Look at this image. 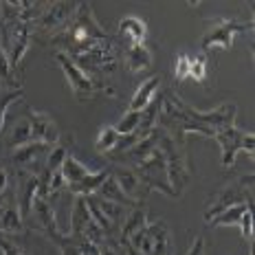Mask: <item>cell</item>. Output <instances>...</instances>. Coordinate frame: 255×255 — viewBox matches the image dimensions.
<instances>
[{
	"instance_id": "52a82bcc",
	"label": "cell",
	"mask_w": 255,
	"mask_h": 255,
	"mask_svg": "<svg viewBox=\"0 0 255 255\" xmlns=\"http://www.w3.org/2000/svg\"><path fill=\"white\" fill-rule=\"evenodd\" d=\"M57 62H60L62 71H64V77H66L68 86H71L73 95L79 99V102H86V99H93L97 93H102L104 86H99L93 77L88 75L86 71L77 66L66 53H57Z\"/></svg>"
},
{
	"instance_id": "1f68e13d",
	"label": "cell",
	"mask_w": 255,
	"mask_h": 255,
	"mask_svg": "<svg viewBox=\"0 0 255 255\" xmlns=\"http://www.w3.org/2000/svg\"><path fill=\"white\" fill-rule=\"evenodd\" d=\"M185 77H189V55L187 53H178L176 66H174V79H176V82H183Z\"/></svg>"
},
{
	"instance_id": "9a60e30c",
	"label": "cell",
	"mask_w": 255,
	"mask_h": 255,
	"mask_svg": "<svg viewBox=\"0 0 255 255\" xmlns=\"http://www.w3.org/2000/svg\"><path fill=\"white\" fill-rule=\"evenodd\" d=\"M29 128H31V136L33 141L46 143V145H57L60 141V130H57L55 121L51 119L49 115L44 113H35V110H29Z\"/></svg>"
},
{
	"instance_id": "d590c367",
	"label": "cell",
	"mask_w": 255,
	"mask_h": 255,
	"mask_svg": "<svg viewBox=\"0 0 255 255\" xmlns=\"http://www.w3.org/2000/svg\"><path fill=\"white\" fill-rule=\"evenodd\" d=\"M205 249H207L205 247V238H196L187 255H205Z\"/></svg>"
},
{
	"instance_id": "5b68a950",
	"label": "cell",
	"mask_w": 255,
	"mask_h": 255,
	"mask_svg": "<svg viewBox=\"0 0 255 255\" xmlns=\"http://www.w3.org/2000/svg\"><path fill=\"white\" fill-rule=\"evenodd\" d=\"M75 11H77V2H51L38 15L35 29H38L40 35L53 40L68 29V24L75 18Z\"/></svg>"
},
{
	"instance_id": "ba28073f",
	"label": "cell",
	"mask_w": 255,
	"mask_h": 255,
	"mask_svg": "<svg viewBox=\"0 0 255 255\" xmlns=\"http://www.w3.org/2000/svg\"><path fill=\"white\" fill-rule=\"evenodd\" d=\"M251 200H253V174H249V176L238 180V183L227 185V187L216 196L214 205L205 211V222H209L216 214L225 211L227 207L240 205V203H251Z\"/></svg>"
},
{
	"instance_id": "4fadbf2b",
	"label": "cell",
	"mask_w": 255,
	"mask_h": 255,
	"mask_svg": "<svg viewBox=\"0 0 255 255\" xmlns=\"http://www.w3.org/2000/svg\"><path fill=\"white\" fill-rule=\"evenodd\" d=\"M31 216L38 220V227H40V231H44L46 236H49V240L55 244L57 249L62 247V244H66L68 242V238L71 236H64V233L57 229V222H55V214H53V209H51V203H49V198H44L42 194L35 196V200H33V207H31Z\"/></svg>"
},
{
	"instance_id": "d6986e66",
	"label": "cell",
	"mask_w": 255,
	"mask_h": 255,
	"mask_svg": "<svg viewBox=\"0 0 255 255\" xmlns=\"http://www.w3.org/2000/svg\"><path fill=\"white\" fill-rule=\"evenodd\" d=\"M158 86H161V77H158V75H152L150 79H145V82L136 88V93H134V97H132L130 108H128V110H130V113H141V110L145 108V106L150 104L154 97H156Z\"/></svg>"
},
{
	"instance_id": "e0dca14e",
	"label": "cell",
	"mask_w": 255,
	"mask_h": 255,
	"mask_svg": "<svg viewBox=\"0 0 255 255\" xmlns=\"http://www.w3.org/2000/svg\"><path fill=\"white\" fill-rule=\"evenodd\" d=\"M40 185H42V180L35 174H24L22 176V183L18 185V191H15V203H18V209L22 214V218L31 216V207H33L35 196L40 194Z\"/></svg>"
},
{
	"instance_id": "9c48e42d",
	"label": "cell",
	"mask_w": 255,
	"mask_h": 255,
	"mask_svg": "<svg viewBox=\"0 0 255 255\" xmlns=\"http://www.w3.org/2000/svg\"><path fill=\"white\" fill-rule=\"evenodd\" d=\"M136 174L141 176V180L145 183L147 189H158V191H163L165 196L176 198V196H174V191H172V187H169L165 161H163V154H161L158 147L145 158V161H141L139 165H136Z\"/></svg>"
},
{
	"instance_id": "4316f807",
	"label": "cell",
	"mask_w": 255,
	"mask_h": 255,
	"mask_svg": "<svg viewBox=\"0 0 255 255\" xmlns=\"http://www.w3.org/2000/svg\"><path fill=\"white\" fill-rule=\"evenodd\" d=\"M22 99V90L20 88H11V90H0V132H2L4 126V115H7L9 106L20 102Z\"/></svg>"
},
{
	"instance_id": "d6a6232c",
	"label": "cell",
	"mask_w": 255,
	"mask_h": 255,
	"mask_svg": "<svg viewBox=\"0 0 255 255\" xmlns=\"http://www.w3.org/2000/svg\"><path fill=\"white\" fill-rule=\"evenodd\" d=\"M0 253L2 255H26L24 249L20 247L18 242L9 240L7 236H0Z\"/></svg>"
},
{
	"instance_id": "44dd1931",
	"label": "cell",
	"mask_w": 255,
	"mask_h": 255,
	"mask_svg": "<svg viewBox=\"0 0 255 255\" xmlns=\"http://www.w3.org/2000/svg\"><path fill=\"white\" fill-rule=\"evenodd\" d=\"M119 33L126 35L128 40H130V44H143L145 42V35H147V24L143 22L141 18H136V15H128L119 22Z\"/></svg>"
},
{
	"instance_id": "3957f363",
	"label": "cell",
	"mask_w": 255,
	"mask_h": 255,
	"mask_svg": "<svg viewBox=\"0 0 255 255\" xmlns=\"http://www.w3.org/2000/svg\"><path fill=\"white\" fill-rule=\"evenodd\" d=\"M130 255H172L174 244L165 222H150L134 236L121 242Z\"/></svg>"
},
{
	"instance_id": "f1b7e54d",
	"label": "cell",
	"mask_w": 255,
	"mask_h": 255,
	"mask_svg": "<svg viewBox=\"0 0 255 255\" xmlns=\"http://www.w3.org/2000/svg\"><path fill=\"white\" fill-rule=\"evenodd\" d=\"M139 124H141V113H130V110H128L124 115V119L115 126V130L119 132V134H132V132L139 130Z\"/></svg>"
},
{
	"instance_id": "836d02e7",
	"label": "cell",
	"mask_w": 255,
	"mask_h": 255,
	"mask_svg": "<svg viewBox=\"0 0 255 255\" xmlns=\"http://www.w3.org/2000/svg\"><path fill=\"white\" fill-rule=\"evenodd\" d=\"M240 229H242V236L244 240L253 242V207H249L242 216V222H240Z\"/></svg>"
},
{
	"instance_id": "8fae6325",
	"label": "cell",
	"mask_w": 255,
	"mask_h": 255,
	"mask_svg": "<svg viewBox=\"0 0 255 255\" xmlns=\"http://www.w3.org/2000/svg\"><path fill=\"white\" fill-rule=\"evenodd\" d=\"M79 68H88V71H97V73H110L117 66V51L110 40H104L99 44H95L93 49H88L86 53L77 57H71Z\"/></svg>"
},
{
	"instance_id": "5bb4252c",
	"label": "cell",
	"mask_w": 255,
	"mask_h": 255,
	"mask_svg": "<svg viewBox=\"0 0 255 255\" xmlns=\"http://www.w3.org/2000/svg\"><path fill=\"white\" fill-rule=\"evenodd\" d=\"M7 31V49H9V64L11 68H15L22 62L24 53L29 51V42H31V24L29 22H9L4 24Z\"/></svg>"
},
{
	"instance_id": "83f0119b",
	"label": "cell",
	"mask_w": 255,
	"mask_h": 255,
	"mask_svg": "<svg viewBox=\"0 0 255 255\" xmlns=\"http://www.w3.org/2000/svg\"><path fill=\"white\" fill-rule=\"evenodd\" d=\"M33 141V136H31V128H29V121H20L18 126L13 128L11 132V139H9V147H20V145H26V143Z\"/></svg>"
},
{
	"instance_id": "cb8c5ba5",
	"label": "cell",
	"mask_w": 255,
	"mask_h": 255,
	"mask_svg": "<svg viewBox=\"0 0 255 255\" xmlns=\"http://www.w3.org/2000/svg\"><path fill=\"white\" fill-rule=\"evenodd\" d=\"M249 207H251V203H240V205L227 207L225 211H220V214H216L214 218H211L207 225H211V227H231V225H238V227H240L242 216H244V211H247Z\"/></svg>"
},
{
	"instance_id": "e575fe53",
	"label": "cell",
	"mask_w": 255,
	"mask_h": 255,
	"mask_svg": "<svg viewBox=\"0 0 255 255\" xmlns=\"http://www.w3.org/2000/svg\"><path fill=\"white\" fill-rule=\"evenodd\" d=\"M7 189H9V172H7V169H0V200L4 198ZM0 205H2V203H0Z\"/></svg>"
},
{
	"instance_id": "7a4b0ae2",
	"label": "cell",
	"mask_w": 255,
	"mask_h": 255,
	"mask_svg": "<svg viewBox=\"0 0 255 255\" xmlns=\"http://www.w3.org/2000/svg\"><path fill=\"white\" fill-rule=\"evenodd\" d=\"M104 40H110V38L102 29V24L97 22V18H95V13H93V7H90L88 2H77V11H75L73 22L68 24V29L64 31V33L53 38V44H57V49L66 51L68 57H77ZM64 51H60V53H64Z\"/></svg>"
},
{
	"instance_id": "4dcf8cb0",
	"label": "cell",
	"mask_w": 255,
	"mask_h": 255,
	"mask_svg": "<svg viewBox=\"0 0 255 255\" xmlns=\"http://www.w3.org/2000/svg\"><path fill=\"white\" fill-rule=\"evenodd\" d=\"M189 77H194L196 82H203L207 77V57L205 55L189 57Z\"/></svg>"
},
{
	"instance_id": "8992f818",
	"label": "cell",
	"mask_w": 255,
	"mask_h": 255,
	"mask_svg": "<svg viewBox=\"0 0 255 255\" xmlns=\"http://www.w3.org/2000/svg\"><path fill=\"white\" fill-rule=\"evenodd\" d=\"M253 29V20L251 22H238V20H216V22L209 24V29L205 31L203 40H200V46L203 51H229L233 46V38L238 33H244V31Z\"/></svg>"
},
{
	"instance_id": "ffe728a7",
	"label": "cell",
	"mask_w": 255,
	"mask_h": 255,
	"mask_svg": "<svg viewBox=\"0 0 255 255\" xmlns=\"http://www.w3.org/2000/svg\"><path fill=\"white\" fill-rule=\"evenodd\" d=\"M95 196H99V198L108 200V203H115V205H121V207H136V203H132L130 198L121 191V187L117 185V180L113 178V174H108V178L104 180L102 185H99V189L95 191Z\"/></svg>"
},
{
	"instance_id": "277c9868",
	"label": "cell",
	"mask_w": 255,
	"mask_h": 255,
	"mask_svg": "<svg viewBox=\"0 0 255 255\" xmlns=\"http://www.w3.org/2000/svg\"><path fill=\"white\" fill-rule=\"evenodd\" d=\"M158 150H161L163 161H165L169 187H172L174 196H180L189 180V167H187V158H185V139L183 136L174 139L167 130H163V136L158 141Z\"/></svg>"
},
{
	"instance_id": "30bf717a",
	"label": "cell",
	"mask_w": 255,
	"mask_h": 255,
	"mask_svg": "<svg viewBox=\"0 0 255 255\" xmlns=\"http://www.w3.org/2000/svg\"><path fill=\"white\" fill-rule=\"evenodd\" d=\"M86 205L90 209L95 225L104 231V236H113L115 229L119 227V222L124 220V207L108 203V200L99 198V196H86Z\"/></svg>"
},
{
	"instance_id": "7402d4cb",
	"label": "cell",
	"mask_w": 255,
	"mask_h": 255,
	"mask_svg": "<svg viewBox=\"0 0 255 255\" xmlns=\"http://www.w3.org/2000/svg\"><path fill=\"white\" fill-rule=\"evenodd\" d=\"M126 64L132 73H143L152 66V53L145 44H134L126 51Z\"/></svg>"
},
{
	"instance_id": "d4e9b609",
	"label": "cell",
	"mask_w": 255,
	"mask_h": 255,
	"mask_svg": "<svg viewBox=\"0 0 255 255\" xmlns=\"http://www.w3.org/2000/svg\"><path fill=\"white\" fill-rule=\"evenodd\" d=\"M62 176L64 180H66V185H75L79 183V180H84L90 174V169L84 165V163H79L73 154H68L66 158H64V163H62Z\"/></svg>"
},
{
	"instance_id": "ac0fdd59",
	"label": "cell",
	"mask_w": 255,
	"mask_h": 255,
	"mask_svg": "<svg viewBox=\"0 0 255 255\" xmlns=\"http://www.w3.org/2000/svg\"><path fill=\"white\" fill-rule=\"evenodd\" d=\"M24 218L18 209V203L15 198H9L7 203L0 205V233H7V236H13V233H22L24 231Z\"/></svg>"
},
{
	"instance_id": "7c38bea8",
	"label": "cell",
	"mask_w": 255,
	"mask_h": 255,
	"mask_svg": "<svg viewBox=\"0 0 255 255\" xmlns=\"http://www.w3.org/2000/svg\"><path fill=\"white\" fill-rule=\"evenodd\" d=\"M51 152V145L46 143H40V141H31L26 145H20V147H13V163L20 167L22 174H35L40 176L42 169H44V161Z\"/></svg>"
},
{
	"instance_id": "484cf974",
	"label": "cell",
	"mask_w": 255,
	"mask_h": 255,
	"mask_svg": "<svg viewBox=\"0 0 255 255\" xmlns=\"http://www.w3.org/2000/svg\"><path fill=\"white\" fill-rule=\"evenodd\" d=\"M119 132L115 130V126H106L99 130V136L97 141H95V150L99 154H110L117 147V143H119Z\"/></svg>"
},
{
	"instance_id": "f546056e",
	"label": "cell",
	"mask_w": 255,
	"mask_h": 255,
	"mask_svg": "<svg viewBox=\"0 0 255 255\" xmlns=\"http://www.w3.org/2000/svg\"><path fill=\"white\" fill-rule=\"evenodd\" d=\"M0 82L2 84H9L11 88H15V79H13V68L9 64V57L4 53L2 44H0Z\"/></svg>"
},
{
	"instance_id": "2e32d148",
	"label": "cell",
	"mask_w": 255,
	"mask_h": 255,
	"mask_svg": "<svg viewBox=\"0 0 255 255\" xmlns=\"http://www.w3.org/2000/svg\"><path fill=\"white\" fill-rule=\"evenodd\" d=\"M113 178L117 180V185L121 187V191L132 200V203L139 205L141 198L147 194V187L145 183L141 180V176L136 174V169H130V167H117L113 172Z\"/></svg>"
},
{
	"instance_id": "603a6c76",
	"label": "cell",
	"mask_w": 255,
	"mask_h": 255,
	"mask_svg": "<svg viewBox=\"0 0 255 255\" xmlns=\"http://www.w3.org/2000/svg\"><path fill=\"white\" fill-rule=\"evenodd\" d=\"M108 174H110L108 169H102V172H90L84 180H79V183H75V185H68V191H71L75 198L77 196H93L95 191L99 189V185L108 178Z\"/></svg>"
},
{
	"instance_id": "6da1fadb",
	"label": "cell",
	"mask_w": 255,
	"mask_h": 255,
	"mask_svg": "<svg viewBox=\"0 0 255 255\" xmlns=\"http://www.w3.org/2000/svg\"><path fill=\"white\" fill-rule=\"evenodd\" d=\"M163 113L169 115L172 119H176L180 124L178 136H183V139L187 132H196V134L214 139L220 130L236 126L238 108H236V104H222V106H218L216 110L203 113V110H196V108H191L189 104H185L178 95L176 97L169 95V97L163 99Z\"/></svg>"
},
{
	"instance_id": "8d00e7d4",
	"label": "cell",
	"mask_w": 255,
	"mask_h": 255,
	"mask_svg": "<svg viewBox=\"0 0 255 255\" xmlns=\"http://www.w3.org/2000/svg\"><path fill=\"white\" fill-rule=\"evenodd\" d=\"M99 255H121L119 253V249L115 247V244H110V242H99Z\"/></svg>"
}]
</instances>
